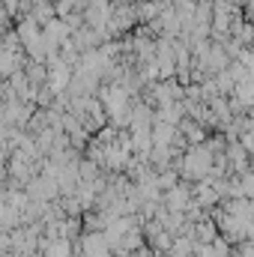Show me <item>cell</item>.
Here are the masks:
<instances>
[{
	"mask_svg": "<svg viewBox=\"0 0 254 257\" xmlns=\"http://www.w3.org/2000/svg\"><path fill=\"white\" fill-rule=\"evenodd\" d=\"M242 147L254 153V128H248V132H245V138H242Z\"/></svg>",
	"mask_w": 254,
	"mask_h": 257,
	"instance_id": "cell-2",
	"label": "cell"
},
{
	"mask_svg": "<svg viewBox=\"0 0 254 257\" xmlns=\"http://www.w3.org/2000/svg\"><path fill=\"white\" fill-rule=\"evenodd\" d=\"M168 206H171V209H183V206H189V194L183 192V189H174V192L168 194Z\"/></svg>",
	"mask_w": 254,
	"mask_h": 257,
	"instance_id": "cell-1",
	"label": "cell"
}]
</instances>
